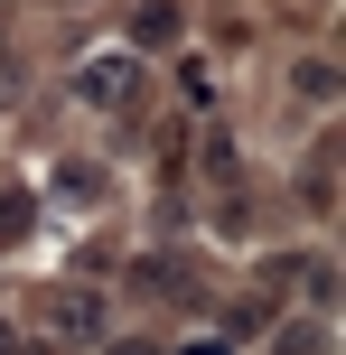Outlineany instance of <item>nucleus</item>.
Returning <instances> with one entry per match:
<instances>
[{"label": "nucleus", "instance_id": "f257e3e1", "mask_svg": "<svg viewBox=\"0 0 346 355\" xmlns=\"http://www.w3.org/2000/svg\"><path fill=\"white\" fill-rule=\"evenodd\" d=\"M103 318H112V309L94 300V290H56V309H47V337H56V346H94V337H103Z\"/></svg>", "mask_w": 346, "mask_h": 355}, {"label": "nucleus", "instance_id": "f03ea898", "mask_svg": "<svg viewBox=\"0 0 346 355\" xmlns=\"http://www.w3.org/2000/svg\"><path fill=\"white\" fill-rule=\"evenodd\" d=\"M75 103H94V112L131 103V56H103V66H85V75H75Z\"/></svg>", "mask_w": 346, "mask_h": 355}, {"label": "nucleus", "instance_id": "7ed1b4c3", "mask_svg": "<svg viewBox=\"0 0 346 355\" xmlns=\"http://www.w3.org/2000/svg\"><path fill=\"white\" fill-rule=\"evenodd\" d=\"M272 355H328V318H318V327H309V318L281 327V346H272Z\"/></svg>", "mask_w": 346, "mask_h": 355}, {"label": "nucleus", "instance_id": "20e7f679", "mask_svg": "<svg viewBox=\"0 0 346 355\" xmlns=\"http://www.w3.org/2000/svg\"><path fill=\"white\" fill-rule=\"evenodd\" d=\"M28 215H37V206H28V196H0V252H10V243H19V234H28Z\"/></svg>", "mask_w": 346, "mask_h": 355}, {"label": "nucleus", "instance_id": "39448f33", "mask_svg": "<svg viewBox=\"0 0 346 355\" xmlns=\"http://www.w3.org/2000/svg\"><path fill=\"white\" fill-rule=\"evenodd\" d=\"M300 94H309V103H328V94H337V66H328V56H309V66H300Z\"/></svg>", "mask_w": 346, "mask_h": 355}]
</instances>
